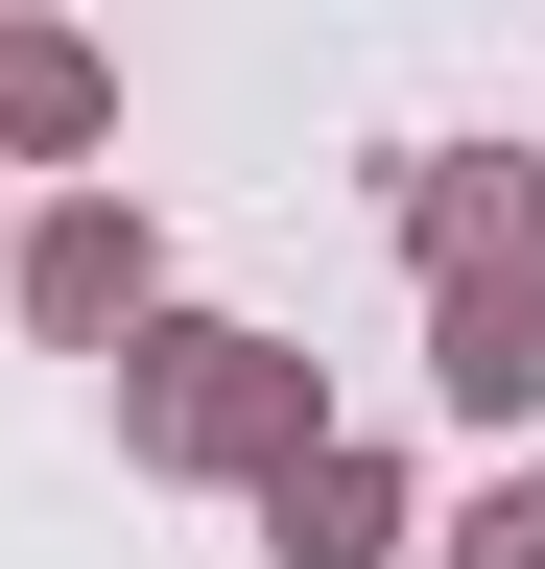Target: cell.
<instances>
[{"mask_svg": "<svg viewBox=\"0 0 545 569\" xmlns=\"http://www.w3.org/2000/svg\"><path fill=\"white\" fill-rule=\"evenodd\" d=\"M403 238H427V261H545V167H522V142H451V167L403 190Z\"/></svg>", "mask_w": 545, "mask_h": 569, "instance_id": "2", "label": "cell"}, {"mask_svg": "<svg viewBox=\"0 0 545 569\" xmlns=\"http://www.w3.org/2000/svg\"><path fill=\"white\" fill-rule=\"evenodd\" d=\"M0 142H95V48L72 24H0Z\"/></svg>", "mask_w": 545, "mask_h": 569, "instance_id": "6", "label": "cell"}, {"mask_svg": "<svg viewBox=\"0 0 545 569\" xmlns=\"http://www.w3.org/2000/svg\"><path fill=\"white\" fill-rule=\"evenodd\" d=\"M285 356H261V332H143V451H190V475H214V451H285Z\"/></svg>", "mask_w": 545, "mask_h": 569, "instance_id": "1", "label": "cell"}, {"mask_svg": "<svg viewBox=\"0 0 545 569\" xmlns=\"http://www.w3.org/2000/svg\"><path fill=\"white\" fill-rule=\"evenodd\" d=\"M380 451H285V569H380Z\"/></svg>", "mask_w": 545, "mask_h": 569, "instance_id": "5", "label": "cell"}, {"mask_svg": "<svg viewBox=\"0 0 545 569\" xmlns=\"http://www.w3.org/2000/svg\"><path fill=\"white\" fill-rule=\"evenodd\" d=\"M451 569H545V498L498 475V498H474V522H451Z\"/></svg>", "mask_w": 545, "mask_h": 569, "instance_id": "7", "label": "cell"}, {"mask_svg": "<svg viewBox=\"0 0 545 569\" xmlns=\"http://www.w3.org/2000/svg\"><path fill=\"white\" fill-rule=\"evenodd\" d=\"M451 403H545V261H451Z\"/></svg>", "mask_w": 545, "mask_h": 569, "instance_id": "3", "label": "cell"}, {"mask_svg": "<svg viewBox=\"0 0 545 569\" xmlns=\"http://www.w3.org/2000/svg\"><path fill=\"white\" fill-rule=\"evenodd\" d=\"M24 309L48 332H119V309H143V213H48V238H24Z\"/></svg>", "mask_w": 545, "mask_h": 569, "instance_id": "4", "label": "cell"}]
</instances>
